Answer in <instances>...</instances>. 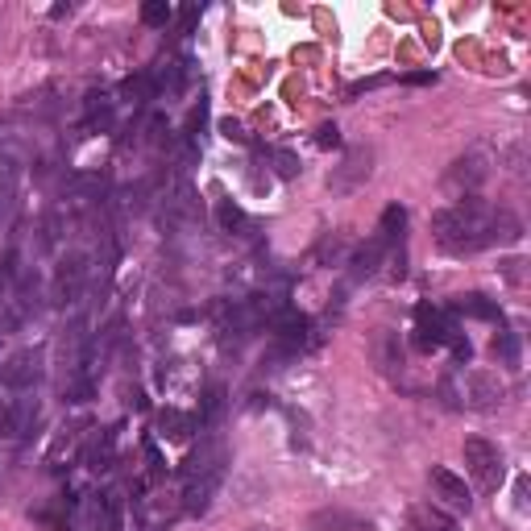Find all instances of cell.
Masks as SVG:
<instances>
[{
	"label": "cell",
	"mask_w": 531,
	"mask_h": 531,
	"mask_svg": "<svg viewBox=\"0 0 531 531\" xmlns=\"http://www.w3.org/2000/svg\"><path fill=\"white\" fill-rule=\"evenodd\" d=\"M432 241L453 258L478 254V249L494 245V208L482 195H465V200L440 208L432 216Z\"/></svg>",
	"instance_id": "6da1fadb"
},
{
	"label": "cell",
	"mask_w": 531,
	"mask_h": 531,
	"mask_svg": "<svg viewBox=\"0 0 531 531\" xmlns=\"http://www.w3.org/2000/svg\"><path fill=\"white\" fill-rule=\"evenodd\" d=\"M92 527H96V531H121V527H125V498H121V490H104V494H96Z\"/></svg>",
	"instance_id": "5bb4252c"
},
{
	"label": "cell",
	"mask_w": 531,
	"mask_h": 531,
	"mask_svg": "<svg viewBox=\"0 0 531 531\" xmlns=\"http://www.w3.org/2000/svg\"><path fill=\"white\" fill-rule=\"evenodd\" d=\"M270 332H274V345L283 357H295V353H303L307 345H312V320H307L303 312H295V307H283V312L270 320Z\"/></svg>",
	"instance_id": "30bf717a"
},
{
	"label": "cell",
	"mask_w": 531,
	"mask_h": 531,
	"mask_svg": "<svg viewBox=\"0 0 531 531\" xmlns=\"http://www.w3.org/2000/svg\"><path fill=\"white\" fill-rule=\"evenodd\" d=\"M195 432H200V419H195V415L175 411V407L158 411V436L162 440H191Z\"/></svg>",
	"instance_id": "9a60e30c"
},
{
	"label": "cell",
	"mask_w": 531,
	"mask_h": 531,
	"mask_svg": "<svg viewBox=\"0 0 531 531\" xmlns=\"http://www.w3.org/2000/svg\"><path fill=\"white\" fill-rule=\"evenodd\" d=\"M453 316H469V320H502L498 303L486 299V295H461V299L453 303Z\"/></svg>",
	"instance_id": "ffe728a7"
},
{
	"label": "cell",
	"mask_w": 531,
	"mask_h": 531,
	"mask_svg": "<svg viewBox=\"0 0 531 531\" xmlns=\"http://www.w3.org/2000/svg\"><path fill=\"white\" fill-rule=\"evenodd\" d=\"M13 208H17V175L0 171V225L13 216Z\"/></svg>",
	"instance_id": "d4e9b609"
},
{
	"label": "cell",
	"mask_w": 531,
	"mask_h": 531,
	"mask_svg": "<svg viewBox=\"0 0 531 531\" xmlns=\"http://www.w3.org/2000/svg\"><path fill=\"white\" fill-rule=\"evenodd\" d=\"M312 527H361L357 515H316Z\"/></svg>",
	"instance_id": "f546056e"
},
{
	"label": "cell",
	"mask_w": 531,
	"mask_h": 531,
	"mask_svg": "<svg viewBox=\"0 0 531 531\" xmlns=\"http://www.w3.org/2000/svg\"><path fill=\"white\" fill-rule=\"evenodd\" d=\"M88 278H92V258L79 254V249H71V254H63L59 266H54L50 299L59 307H75L83 299V291H88Z\"/></svg>",
	"instance_id": "277c9868"
},
{
	"label": "cell",
	"mask_w": 531,
	"mask_h": 531,
	"mask_svg": "<svg viewBox=\"0 0 531 531\" xmlns=\"http://www.w3.org/2000/svg\"><path fill=\"white\" fill-rule=\"evenodd\" d=\"M370 171H374V150H370V146H357V150H349L337 166H332L328 191H332V195H353L357 187H366Z\"/></svg>",
	"instance_id": "9c48e42d"
},
{
	"label": "cell",
	"mask_w": 531,
	"mask_h": 531,
	"mask_svg": "<svg viewBox=\"0 0 531 531\" xmlns=\"http://www.w3.org/2000/svg\"><path fill=\"white\" fill-rule=\"evenodd\" d=\"M494 357L502 361V366H519V332H498V341H494Z\"/></svg>",
	"instance_id": "484cf974"
},
{
	"label": "cell",
	"mask_w": 531,
	"mask_h": 531,
	"mask_svg": "<svg viewBox=\"0 0 531 531\" xmlns=\"http://www.w3.org/2000/svg\"><path fill=\"white\" fill-rule=\"evenodd\" d=\"M490 179V154L486 150H469L461 154L449 171H444V191L465 200V195H478V187Z\"/></svg>",
	"instance_id": "52a82bcc"
},
{
	"label": "cell",
	"mask_w": 531,
	"mask_h": 531,
	"mask_svg": "<svg viewBox=\"0 0 531 531\" xmlns=\"http://www.w3.org/2000/svg\"><path fill=\"white\" fill-rule=\"evenodd\" d=\"M395 249H399V245H395ZM395 249H390V245L374 233L366 245L353 249V258H349V278H353V283H366V278H374V274L386 266V258L395 254Z\"/></svg>",
	"instance_id": "4fadbf2b"
},
{
	"label": "cell",
	"mask_w": 531,
	"mask_h": 531,
	"mask_svg": "<svg viewBox=\"0 0 531 531\" xmlns=\"http://www.w3.org/2000/svg\"><path fill=\"white\" fill-rule=\"evenodd\" d=\"M179 21H183V34H191V25L200 21V5H187V9L179 13Z\"/></svg>",
	"instance_id": "d6a6232c"
},
{
	"label": "cell",
	"mask_w": 531,
	"mask_h": 531,
	"mask_svg": "<svg viewBox=\"0 0 531 531\" xmlns=\"http://www.w3.org/2000/svg\"><path fill=\"white\" fill-rule=\"evenodd\" d=\"M121 100H125L129 108H146L150 100H158V88H154L150 71H142V75H129V79L121 83Z\"/></svg>",
	"instance_id": "d6986e66"
},
{
	"label": "cell",
	"mask_w": 531,
	"mask_h": 531,
	"mask_svg": "<svg viewBox=\"0 0 531 531\" xmlns=\"http://www.w3.org/2000/svg\"><path fill=\"white\" fill-rule=\"evenodd\" d=\"M171 17H175V9L166 5V0H150V5H142V21L150 25V30H166Z\"/></svg>",
	"instance_id": "4316f807"
},
{
	"label": "cell",
	"mask_w": 531,
	"mask_h": 531,
	"mask_svg": "<svg viewBox=\"0 0 531 531\" xmlns=\"http://www.w3.org/2000/svg\"><path fill=\"white\" fill-rule=\"evenodd\" d=\"M428 486L436 490V498H440L449 511H469V507H473V490H469V482L461 478V473H453V469L432 465V469H428Z\"/></svg>",
	"instance_id": "7c38bea8"
},
{
	"label": "cell",
	"mask_w": 531,
	"mask_h": 531,
	"mask_svg": "<svg viewBox=\"0 0 531 531\" xmlns=\"http://www.w3.org/2000/svg\"><path fill=\"white\" fill-rule=\"evenodd\" d=\"M46 378V353L42 349H17L0 361V390L9 395H34Z\"/></svg>",
	"instance_id": "3957f363"
},
{
	"label": "cell",
	"mask_w": 531,
	"mask_h": 531,
	"mask_svg": "<svg viewBox=\"0 0 531 531\" xmlns=\"http://www.w3.org/2000/svg\"><path fill=\"white\" fill-rule=\"evenodd\" d=\"M113 457H117V428H108L100 440H92V449L83 453V461H88L92 473H108L113 469Z\"/></svg>",
	"instance_id": "ac0fdd59"
},
{
	"label": "cell",
	"mask_w": 531,
	"mask_h": 531,
	"mask_svg": "<svg viewBox=\"0 0 531 531\" xmlns=\"http://www.w3.org/2000/svg\"><path fill=\"white\" fill-rule=\"evenodd\" d=\"M465 473L473 478V486H478V490H486V494L498 490L502 478H507V461H502L498 444H490L482 436H469L465 440Z\"/></svg>",
	"instance_id": "5b68a950"
},
{
	"label": "cell",
	"mask_w": 531,
	"mask_h": 531,
	"mask_svg": "<svg viewBox=\"0 0 531 531\" xmlns=\"http://www.w3.org/2000/svg\"><path fill=\"white\" fill-rule=\"evenodd\" d=\"M38 399L34 395H0V440H21L38 424Z\"/></svg>",
	"instance_id": "ba28073f"
},
{
	"label": "cell",
	"mask_w": 531,
	"mask_h": 531,
	"mask_svg": "<svg viewBox=\"0 0 531 531\" xmlns=\"http://www.w3.org/2000/svg\"><path fill=\"white\" fill-rule=\"evenodd\" d=\"M411 531H457V519L432 502H419V507H411Z\"/></svg>",
	"instance_id": "e0dca14e"
},
{
	"label": "cell",
	"mask_w": 531,
	"mask_h": 531,
	"mask_svg": "<svg viewBox=\"0 0 531 531\" xmlns=\"http://www.w3.org/2000/svg\"><path fill=\"white\" fill-rule=\"evenodd\" d=\"M83 108H88V125L96 129H108V125H113V96H108V92H88V104H83Z\"/></svg>",
	"instance_id": "603a6c76"
},
{
	"label": "cell",
	"mask_w": 531,
	"mask_h": 531,
	"mask_svg": "<svg viewBox=\"0 0 531 531\" xmlns=\"http://www.w3.org/2000/svg\"><path fill=\"white\" fill-rule=\"evenodd\" d=\"M403 229H407V208L403 204H390L386 212H382V220H378V237L395 249V245H403Z\"/></svg>",
	"instance_id": "44dd1931"
},
{
	"label": "cell",
	"mask_w": 531,
	"mask_h": 531,
	"mask_svg": "<svg viewBox=\"0 0 531 531\" xmlns=\"http://www.w3.org/2000/svg\"><path fill=\"white\" fill-rule=\"evenodd\" d=\"M461 337V328L453 320V312L444 307H432V303H419L415 307V349L419 353H432V349H444Z\"/></svg>",
	"instance_id": "8992f818"
},
{
	"label": "cell",
	"mask_w": 531,
	"mask_h": 531,
	"mask_svg": "<svg viewBox=\"0 0 531 531\" xmlns=\"http://www.w3.org/2000/svg\"><path fill=\"white\" fill-rule=\"evenodd\" d=\"M225 469H229V449L225 440H200V449H191L179 478H183V511L187 515H204L212 507V498L220 490V482H225Z\"/></svg>",
	"instance_id": "7a4b0ae2"
},
{
	"label": "cell",
	"mask_w": 531,
	"mask_h": 531,
	"mask_svg": "<svg viewBox=\"0 0 531 531\" xmlns=\"http://www.w3.org/2000/svg\"><path fill=\"white\" fill-rule=\"evenodd\" d=\"M220 415H225V386H212L208 395H204V411L195 415V419H200V428H212Z\"/></svg>",
	"instance_id": "cb8c5ba5"
},
{
	"label": "cell",
	"mask_w": 531,
	"mask_h": 531,
	"mask_svg": "<svg viewBox=\"0 0 531 531\" xmlns=\"http://www.w3.org/2000/svg\"><path fill=\"white\" fill-rule=\"evenodd\" d=\"M502 399H507V386H502V378L494 370H469L465 374V403L473 411H494V407H502Z\"/></svg>",
	"instance_id": "8fae6325"
},
{
	"label": "cell",
	"mask_w": 531,
	"mask_h": 531,
	"mask_svg": "<svg viewBox=\"0 0 531 531\" xmlns=\"http://www.w3.org/2000/svg\"><path fill=\"white\" fill-rule=\"evenodd\" d=\"M403 83H436V71H419V75H407Z\"/></svg>",
	"instance_id": "836d02e7"
},
{
	"label": "cell",
	"mask_w": 531,
	"mask_h": 531,
	"mask_svg": "<svg viewBox=\"0 0 531 531\" xmlns=\"http://www.w3.org/2000/svg\"><path fill=\"white\" fill-rule=\"evenodd\" d=\"M216 220H220V229L233 233V237H245L249 233V216L233 200H216Z\"/></svg>",
	"instance_id": "7402d4cb"
},
{
	"label": "cell",
	"mask_w": 531,
	"mask_h": 531,
	"mask_svg": "<svg viewBox=\"0 0 531 531\" xmlns=\"http://www.w3.org/2000/svg\"><path fill=\"white\" fill-rule=\"evenodd\" d=\"M374 353H378L382 374H399V370H403V345H399V332H395V328H378Z\"/></svg>",
	"instance_id": "2e32d148"
},
{
	"label": "cell",
	"mask_w": 531,
	"mask_h": 531,
	"mask_svg": "<svg viewBox=\"0 0 531 531\" xmlns=\"http://www.w3.org/2000/svg\"><path fill=\"white\" fill-rule=\"evenodd\" d=\"M13 278H17V254H5L0 258V291H5Z\"/></svg>",
	"instance_id": "4dcf8cb0"
},
{
	"label": "cell",
	"mask_w": 531,
	"mask_h": 531,
	"mask_svg": "<svg viewBox=\"0 0 531 531\" xmlns=\"http://www.w3.org/2000/svg\"><path fill=\"white\" fill-rule=\"evenodd\" d=\"M316 146H320V150H337V146H341V129H337V125H320V129H316Z\"/></svg>",
	"instance_id": "f1b7e54d"
},
{
	"label": "cell",
	"mask_w": 531,
	"mask_h": 531,
	"mask_svg": "<svg viewBox=\"0 0 531 531\" xmlns=\"http://www.w3.org/2000/svg\"><path fill=\"white\" fill-rule=\"evenodd\" d=\"M270 162H274L278 179H295V175H299V158H295L291 150H270Z\"/></svg>",
	"instance_id": "83f0119b"
},
{
	"label": "cell",
	"mask_w": 531,
	"mask_h": 531,
	"mask_svg": "<svg viewBox=\"0 0 531 531\" xmlns=\"http://www.w3.org/2000/svg\"><path fill=\"white\" fill-rule=\"evenodd\" d=\"M382 83H390L386 75H374V79H357L353 88H349V96H361V92H374V88H382Z\"/></svg>",
	"instance_id": "1f68e13d"
}]
</instances>
